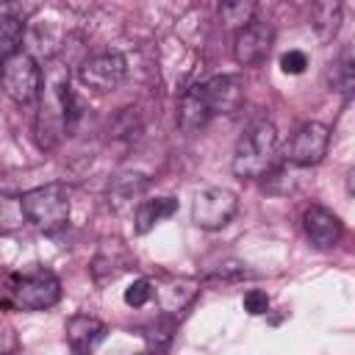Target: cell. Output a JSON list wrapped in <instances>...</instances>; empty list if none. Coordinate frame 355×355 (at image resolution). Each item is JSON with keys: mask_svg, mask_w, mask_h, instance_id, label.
Instances as JSON below:
<instances>
[{"mask_svg": "<svg viewBox=\"0 0 355 355\" xmlns=\"http://www.w3.org/2000/svg\"><path fill=\"white\" fill-rule=\"evenodd\" d=\"M277 128L269 119H258L244 130V136L236 144L233 172L241 180H258L277 166Z\"/></svg>", "mask_w": 355, "mask_h": 355, "instance_id": "obj_1", "label": "cell"}, {"mask_svg": "<svg viewBox=\"0 0 355 355\" xmlns=\"http://www.w3.org/2000/svg\"><path fill=\"white\" fill-rule=\"evenodd\" d=\"M19 205L25 219L42 233L53 236L69 222V189L67 183H44L19 194Z\"/></svg>", "mask_w": 355, "mask_h": 355, "instance_id": "obj_2", "label": "cell"}, {"mask_svg": "<svg viewBox=\"0 0 355 355\" xmlns=\"http://www.w3.org/2000/svg\"><path fill=\"white\" fill-rule=\"evenodd\" d=\"M8 294L14 305L22 311H47L61 300V280L55 277V272L44 266H33L28 272L11 275Z\"/></svg>", "mask_w": 355, "mask_h": 355, "instance_id": "obj_3", "label": "cell"}, {"mask_svg": "<svg viewBox=\"0 0 355 355\" xmlns=\"http://www.w3.org/2000/svg\"><path fill=\"white\" fill-rule=\"evenodd\" d=\"M239 211V197L225 186H205L194 194L191 222L200 230H222Z\"/></svg>", "mask_w": 355, "mask_h": 355, "instance_id": "obj_4", "label": "cell"}, {"mask_svg": "<svg viewBox=\"0 0 355 355\" xmlns=\"http://www.w3.org/2000/svg\"><path fill=\"white\" fill-rule=\"evenodd\" d=\"M327 144H330V128L322 125V122H305L283 144L280 158L288 166L308 169V166H316L327 155Z\"/></svg>", "mask_w": 355, "mask_h": 355, "instance_id": "obj_5", "label": "cell"}, {"mask_svg": "<svg viewBox=\"0 0 355 355\" xmlns=\"http://www.w3.org/2000/svg\"><path fill=\"white\" fill-rule=\"evenodd\" d=\"M3 89L6 94L19 103L28 105L42 94V67L31 53H17L11 58L3 61Z\"/></svg>", "mask_w": 355, "mask_h": 355, "instance_id": "obj_6", "label": "cell"}, {"mask_svg": "<svg viewBox=\"0 0 355 355\" xmlns=\"http://www.w3.org/2000/svg\"><path fill=\"white\" fill-rule=\"evenodd\" d=\"M128 75V61L122 53H114V50H103V53H94L89 58L80 61L78 67V78L83 86L94 89V92H111L116 89Z\"/></svg>", "mask_w": 355, "mask_h": 355, "instance_id": "obj_7", "label": "cell"}, {"mask_svg": "<svg viewBox=\"0 0 355 355\" xmlns=\"http://www.w3.org/2000/svg\"><path fill=\"white\" fill-rule=\"evenodd\" d=\"M275 44V31L269 22H250L247 28L236 31L233 39V55L241 67H258L266 61L269 50Z\"/></svg>", "mask_w": 355, "mask_h": 355, "instance_id": "obj_8", "label": "cell"}, {"mask_svg": "<svg viewBox=\"0 0 355 355\" xmlns=\"http://www.w3.org/2000/svg\"><path fill=\"white\" fill-rule=\"evenodd\" d=\"M133 252L119 241V239H108L100 244V250L94 252L92 263H89V272L94 277V283L105 286L111 280H116L122 272H128L133 266Z\"/></svg>", "mask_w": 355, "mask_h": 355, "instance_id": "obj_9", "label": "cell"}, {"mask_svg": "<svg viewBox=\"0 0 355 355\" xmlns=\"http://www.w3.org/2000/svg\"><path fill=\"white\" fill-rule=\"evenodd\" d=\"M202 92L211 114H236L244 103V86L236 75H214L202 80Z\"/></svg>", "mask_w": 355, "mask_h": 355, "instance_id": "obj_10", "label": "cell"}, {"mask_svg": "<svg viewBox=\"0 0 355 355\" xmlns=\"http://www.w3.org/2000/svg\"><path fill=\"white\" fill-rule=\"evenodd\" d=\"M302 227H305V236L311 239V244L319 247V250L336 247L341 241V233H344L341 219L333 211L322 208V205H311L302 214Z\"/></svg>", "mask_w": 355, "mask_h": 355, "instance_id": "obj_11", "label": "cell"}, {"mask_svg": "<svg viewBox=\"0 0 355 355\" xmlns=\"http://www.w3.org/2000/svg\"><path fill=\"white\" fill-rule=\"evenodd\" d=\"M108 327L89 313H78L67 322V344L72 355H94V349L105 341Z\"/></svg>", "mask_w": 355, "mask_h": 355, "instance_id": "obj_12", "label": "cell"}, {"mask_svg": "<svg viewBox=\"0 0 355 355\" xmlns=\"http://www.w3.org/2000/svg\"><path fill=\"white\" fill-rule=\"evenodd\" d=\"M200 294V280L194 277H166L161 286H155V300L164 311V316L183 313Z\"/></svg>", "mask_w": 355, "mask_h": 355, "instance_id": "obj_13", "label": "cell"}, {"mask_svg": "<svg viewBox=\"0 0 355 355\" xmlns=\"http://www.w3.org/2000/svg\"><path fill=\"white\" fill-rule=\"evenodd\" d=\"M211 108H208V100H205V92H202V83H194L189 89L180 92V103H178V128L189 136H194L197 130H202L211 119Z\"/></svg>", "mask_w": 355, "mask_h": 355, "instance_id": "obj_14", "label": "cell"}, {"mask_svg": "<svg viewBox=\"0 0 355 355\" xmlns=\"http://www.w3.org/2000/svg\"><path fill=\"white\" fill-rule=\"evenodd\" d=\"M178 211V200L175 197H155V200H141L139 208H136V216H133V227L139 236H147L158 222L169 219L172 214Z\"/></svg>", "mask_w": 355, "mask_h": 355, "instance_id": "obj_15", "label": "cell"}, {"mask_svg": "<svg viewBox=\"0 0 355 355\" xmlns=\"http://www.w3.org/2000/svg\"><path fill=\"white\" fill-rule=\"evenodd\" d=\"M311 25L322 42H330L341 28V3H336V0L313 3L311 6Z\"/></svg>", "mask_w": 355, "mask_h": 355, "instance_id": "obj_16", "label": "cell"}, {"mask_svg": "<svg viewBox=\"0 0 355 355\" xmlns=\"http://www.w3.org/2000/svg\"><path fill=\"white\" fill-rule=\"evenodd\" d=\"M144 189H147V178L144 175H130V172L128 175H116L111 180V186H108V202L119 211L128 202H133Z\"/></svg>", "mask_w": 355, "mask_h": 355, "instance_id": "obj_17", "label": "cell"}, {"mask_svg": "<svg viewBox=\"0 0 355 355\" xmlns=\"http://www.w3.org/2000/svg\"><path fill=\"white\" fill-rule=\"evenodd\" d=\"M302 183H305V178H302V172L297 169V166H275L269 175H266V180H263V189L269 191V194H294L297 189H302Z\"/></svg>", "mask_w": 355, "mask_h": 355, "instance_id": "obj_18", "label": "cell"}, {"mask_svg": "<svg viewBox=\"0 0 355 355\" xmlns=\"http://www.w3.org/2000/svg\"><path fill=\"white\" fill-rule=\"evenodd\" d=\"M330 83L336 86V92L355 100V47L341 53V58L336 61V67L330 72Z\"/></svg>", "mask_w": 355, "mask_h": 355, "instance_id": "obj_19", "label": "cell"}, {"mask_svg": "<svg viewBox=\"0 0 355 355\" xmlns=\"http://www.w3.org/2000/svg\"><path fill=\"white\" fill-rule=\"evenodd\" d=\"M28 42L36 53L53 55L61 47V33L53 31V19H33V25L28 28Z\"/></svg>", "mask_w": 355, "mask_h": 355, "instance_id": "obj_20", "label": "cell"}, {"mask_svg": "<svg viewBox=\"0 0 355 355\" xmlns=\"http://www.w3.org/2000/svg\"><path fill=\"white\" fill-rule=\"evenodd\" d=\"M219 19L227 28H247L250 22H255V3L252 0H225L219 3Z\"/></svg>", "mask_w": 355, "mask_h": 355, "instance_id": "obj_21", "label": "cell"}, {"mask_svg": "<svg viewBox=\"0 0 355 355\" xmlns=\"http://www.w3.org/2000/svg\"><path fill=\"white\" fill-rule=\"evenodd\" d=\"M22 36H25V22L17 19V17L3 14L0 17V55H3V61L11 58V55H17V53H22L19 50Z\"/></svg>", "mask_w": 355, "mask_h": 355, "instance_id": "obj_22", "label": "cell"}, {"mask_svg": "<svg viewBox=\"0 0 355 355\" xmlns=\"http://www.w3.org/2000/svg\"><path fill=\"white\" fill-rule=\"evenodd\" d=\"M141 336H144V341H147V347L153 352H161L175 338V319L172 316H158L155 322H150V324L141 327Z\"/></svg>", "mask_w": 355, "mask_h": 355, "instance_id": "obj_23", "label": "cell"}, {"mask_svg": "<svg viewBox=\"0 0 355 355\" xmlns=\"http://www.w3.org/2000/svg\"><path fill=\"white\" fill-rule=\"evenodd\" d=\"M153 297H155V286H153L147 277H139V280H133V283L125 288V302H128L130 308H141V305H147Z\"/></svg>", "mask_w": 355, "mask_h": 355, "instance_id": "obj_24", "label": "cell"}, {"mask_svg": "<svg viewBox=\"0 0 355 355\" xmlns=\"http://www.w3.org/2000/svg\"><path fill=\"white\" fill-rule=\"evenodd\" d=\"M241 305H244V311H247L250 316H261V313L269 311V294H266L263 288H250V291L244 294Z\"/></svg>", "mask_w": 355, "mask_h": 355, "instance_id": "obj_25", "label": "cell"}, {"mask_svg": "<svg viewBox=\"0 0 355 355\" xmlns=\"http://www.w3.org/2000/svg\"><path fill=\"white\" fill-rule=\"evenodd\" d=\"M305 67H308V55L302 50H288L280 55V69L286 75H300V72H305Z\"/></svg>", "mask_w": 355, "mask_h": 355, "instance_id": "obj_26", "label": "cell"}, {"mask_svg": "<svg viewBox=\"0 0 355 355\" xmlns=\"http://www.w3.org/2000/svg\"><path fill=\"white\" fill-rule=\"evenodd\" d=\"M241 275H250L241 263H225V266H219V269L208 272L205 277H208V280H236V277H241Z\"/></svg>", "mask_w": 355, "mask_h": 355, "instance_id": "obj_27", "label": "cell"}, {"mask_svg": "<svg viewBox=\"0 0 355 355\" xmlns=\"http://www.w3.org/2000/svg\"><path fill=\"white\" fill-rule=\"evenodd\" d=\"M347 191H349V194L355 197V166H352V169L347 172Z\"/></svg>", "mask_w": 355, "mask_h": 355, "instance_id": "obj_28", "label": "cell"}, {"mask_svg": "<svg viewBox=\"0 0 355 355\" xmlns=\"http://www.w3.org/2000/svg\"><path fill=\"white\" fill-rule=\"evenodd\" d=\"M133 355H158V352H153V349H150V352H133Z\"/></svg>", "mask_w": 355, "mask_h": 355, "instance_id": "obj_29", "label": "cell"}]
</instances>
